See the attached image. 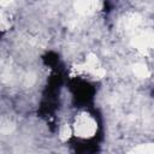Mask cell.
<instances>
[{
    "label": "cell",
    "instance_id": "1",
    "mask_svg": "<svg viewBox=\"0 0 154 154\" xmlns=\"http://www.w3.org/2000/svg\"><path fill=\"white\" fill-rule=\"evenodd\" d=\"M95 122L94 119L88 114H82L76 119L75 129L76 132H79L81 136H91V134L95 131Z\"/></svg>",
    "mask_w": 154,
    "mask_h": 154
}]
</instances>
